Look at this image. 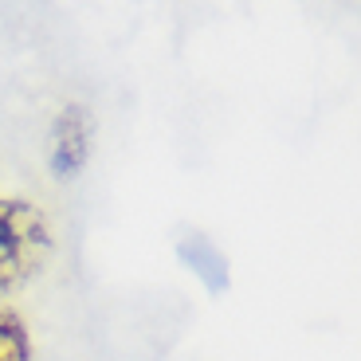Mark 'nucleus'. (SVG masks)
Listing matches in <instances>:
<instances>
[{
    "label": "nucleus",
    "instance_id": "1",
    "mask_svg": "<svg viewBox=\"0 0 361 361\" xmlns=\"http://www.w3.org/2000/svg\"><path fill=\"white\" fill-rule=\"evenodd\" d=\"M51 224L24 197H0V295H16L51 259Z\"/></svg>",
    "mask_w": 361,
    "mask_h": 361
},
{
    "label": "nucleus",
    "instance_id": "2",
    "mask_svg": "<svg viewBox=\"0 0 361 361\" xmlns=\"http://www.w3.org/2000/svg\"><path fill=\"white\" fill-rule=\"evenodd\" d=\"M90 157V114L82 106H63L51 126V169L55 177H75Z\"/></svg>",
    "mask_w": 361,
    "mask_h": 361
},
{
    "label": "nucleus",
    "instance_id": "3",
    "mask_svg": "<svg viewBox=\"0 0 361 361\" xmlns=\"http://www.w3.org/2000/svg\"><path fill=\"white\" fill-rule=\"evenodd\" d=\"M0 361H32V334L16 307L0 302Z\"/></svg>",
    "mask_w": 361,
    "mask_h": 361
}]
</instances>
